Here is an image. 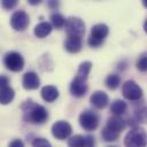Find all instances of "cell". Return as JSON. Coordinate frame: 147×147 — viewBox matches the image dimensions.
Masks as SVG:
<instances>
[{"instance_id":"cell-9","label":"cell","mask_w":147,"mask_h":147,"mask_svg":"<svg viewBox=\"0 0 147 147\" xmlns=\"http://www.w3.org/2000/svg\"><path fill=\"white\" fill-rule=\"evenodd\" d=\"M71 131H72L71 125L65 121H57L52 126V134L59 140H64L69 138Z\"/></svg>"},{"instance_id":"cell-16","label":"cell","mask_w":147,"mask_h":147,"mask_svg":"<svg viewBox=\"0 0 147 147\" xmlns=\"http://www.w3.org/2000/svg\"><path fill=\"white\" fill-rule=\"evenodd\" d=\"M64 48L69 53H77L82 49V38L78 37H68L64 42Z\"/></svg>"},{"instance_id":"cell-19","label":"cell","mask_w":147,"mask_h":147,"mask_svg":"<svg viewBox=\"0 0 147 147\" xmlns=\"http://www.w3.org/2000/svg\"><path fill=\"white\" fill-rule=\"evenodd\" d=\"M91 68H92V63L90 61L82 62L79 64V68H78V71H77V77L83 78V79L86 80L87 77H88V74L91 71Z\"/></svg>"},{"instance_id":"cell-15","label":"cell","mask_w":147,"mask_h":147,"mask_svg":"<svg viewBox=\"0 0 147 147\" xmlns=\"http://www.w3.org/2000/svg\"><path fill=\"white\" fill-rule=\"evenodd\" d=\"M41 98L46 102H53L59 98V90L53 85H46L41 88Z\"/></svg>"},{"instance_id":"cell-33","label":"cell","mask_w":147,"mask_h":147,"mask_svg":"<svg viewBox=\"0 0 147 147\" xmlns=\"http://www.w3.org/2000/svg\"><path fill=\"white\" fill-rule=\"evenodd\" d=\"M142 5H144V6L147 8V0H144V1H142Z\"/></svg>"},{"instance_id":"cell-20","label":"cell","mask_w":147,"mask_h":147,"mask_svg":"<svg viewBox=\"0 0 147 147\" xmlns=\"http://www.w3.org/2000/svg\"><path fill=\"white\" fill-rule=\"evenodd\" d=\"M106 86L108 87V88H110V90H115V88H117L118 86H119V84H121V78H119V76L118 75H115V74H111V75H109L107 78H106Z\"/></svg>"},{"instance_id":"cell-22","label":"cell","mask_w":147,"mask_h":147,"mask_svg":"<svg viewBox=\"0 0 147 147\" xmlns=\"http://www.w3.org/2000/svg\"><path fill=\"white\" fill-rule=\"evenodd\" d=\"M65 21L67 20H64V17L59 13H54V14L51 15V23L56 29H60V28L64 26L65 25Z\"/></svg>"},{"instance_id":"cell-32","label":"cell","mask_w":147,"mask_h":147,"mask_svg":"<svg viewBox=\"0 0 147 147\" xmlns=\"http://www.w3.org/2000/svg\"><path fill=\"white\" fill-rule=\"evenodd\" d=\"M144 30H145V32L147 33V20H146L145 23H144Z\"/></svg>"},{"instance_id":"cell-25","label":"cell","mask_w":147,"mask_h":147,"mask_svg":"<svg viewBox=\"0 0 147 147\" xmlns=\"http://www.w3.org/2000/svg\"><path fill=\"white\" fill-rule=\"evenodd\" d=\"M32 147H52V145L45 138H36L32 141Z\"/></svg>"},{"instance_id":"cell-2","label":"cell","mask_w":147,"mask_h":147,"mask_svg":"<svg viewBox=\"0 0 147 147\" xmlns=\"http://www.w3.org/2000/svg\"><path fill=\"white\" fill-rule=\"evenodd\" d=\"M125 147H146L147 134L141 127H133L124 138Z\"/></svg>"},{"instance_id":"cell-17","label":"cell","mask_w":147,"mask_h":147,"mask_svg":"<svg viewBox=\"0 0 147 147\" xmlns=\"http://www.w3.org/2000/svg\"><path fill=\"white\" fill-rule=\"evenodd\" d=\"M52 32V24L48 22H40L34 28V34L38 38H45Z\"/></svg>"},{"instance_id":"cell-30","label":"cell","mask_w":147,"mask_h":147,"mask_svg":"<svg viewBox=\"0 0 147 147\" xmlns=\"http://www.w3.org/2000/svg\"><path fill=\"white\" fill-rule=\"evenodd\" d=\"M29 3L30 5H38V3H40V1H38V0H29Z\"/></svg>"},{"instance_id":"cell-8","label":"cell","mask_w":147,"mask_h":147,"mask_svg":"<svg viewBox=\"0 0 147 147\" xmlns=\"http://www.w3.org/2000/svg\"><path fill=\"white\" fill-rule=\"evenodd\" d=\"M29 23H30V17L24 10H17L10 17V25L16 31L25 30Z\"/></svg>"},{"instance_id":"cell-18","label":"cell","mask_w":147,"mask_h":147,"mask_svg":"<svg viewBox=\"0 0 147 147\" xmlns=\"http://www.w3.org/2000/svg\"><path fill=\"white\" fill-rule=\"evenodd\" d=\"M126 108H127L126 103L123 100H119V99L118 100H115L111 103V106H110V110H111V113L115 116H119V115L124 114L125 110H126Z\"/></svg>"},{"instance_id":"cell-21","label":"cell","mask_w":147,"mask_h":147,"mask_svg":"<svg viewBox=\"0 0 147 147\" xmlns=\"http://www.w3.org/2000/svg\"><path fill=\"white\" fill-rule=\"evenodd\" d=\"M68 147H85V137L80 134L72 136L68 140Z\"/></svg>"},{"instance_id":"cell-28","label":"cell","mask_w":147,"mask_h":147,"mask_svg":"<svg viewBox=\"0 0 147 147\" xmlns=\"http://www.w3.org/2000/svg\"><path fill=\"white\" fill-rule=\"evenodd\" d=\"M94 146H95L94 138L92 136H86L85 137V147H94Z\"/></svg>"},{"instance_id":"cell-31","label":"cell","mask_w":147,"mask_h":147,"mask_svg":"<svg viewBox=\"0 0 147 147\" xmlns=\"http://www.w3.org/2000/svg\"><path fill=\"white\" fill-rule=\"evenodd\" d=\"M49 6H51V7H57L59 3H57V2H53V1H51V2H49Z\"/></svg>"},{"instance_id":"cell-24","label":"cell","mask_w":147,"mask_h":147,"mask_svg":"<svg viewBox=\"0 0 147 147\" xmlns=\"http://www.w3.org/2000/svg\"><path fill=\"white\" fill-rule=\"evenodd\" d=\"M136 121L138 123H146L147 122V107H144L136 113Z\"/></svg>"},{"instance_id":"cell-27","label":"cell","mask_w":147,"mask_h":147,"mask_svg":"<svg viewBox=\"0 0 147 147\" xmlns=\"http://www.w3.org/2000/svg\"><path fill=\"white\" fill-rule=\"evenodd\" d=\"M1 5H2L3 8L10 9V8H13V7H15L17 5V1L16 0H2Z\"/></svg>"},{"instance_id":"cell-13","label":"cell","mask_w":147,"mask_h":147,"mask_svg":"<svg viewBox=\"0 0 147 147\" xmlns=\"http://www.w3.org/2000/svg\"><path fill=\"white\" fill-rule=\"evenodd\" d=\"M90 101H91V103H92L93 107H95L98 109H102V108H105L108 105L109 99H108V95L105 92H102V91H95L91 95Z\"/></svg>"},{"instance_id":"cell-3","label":"cell","mask_w":147,"mask_h":147,"mask_svg":"<svg viewBox=\"0 0 147 147\" xmlns=\"http://www.w3.org/2000/svg\"><path fill=\"white\" fill-rule=\"evenodd\" d=\"M108 32H109V29L106 24H102V23H99V24H95L92 30H91V34L88 37V45L91 47H99L106 39V37L108 36Z\"/></svg>"},{"instance_id":"cell-26","label":"cell","mask_w":147,"mask_h":147,"mask_svg":"<svg viewBox=\"0 0 147 147\" xmlns=\"http://www.w3.org/2000/svg\"><path fill=\"white\" fill-rule=\"evenodd\" d=\"M137 69L142 72L147 71V56H141L137 61Z\"/></svg>"},{"instance_id":"cell-10","label":"cell","mask_w":147,"mask_h":147,"mask_svg":"<svg viewBox=\"0 0 147 147\" xmlns=\"http://www.w3.org/2000/svg\"><path fill=\"white\" fill-rule=\"evenodd\" d=\"M86 92H87V84H86V80L76 76V77L72 79L71 84H70V93H71L74 96L80 98V96L85 95Z\"/></svg>"},{"instance_id":"cell-1","label":"cell","mask_w":147,"mask_h":147,"mask_svg":"<svg viewBox=\"0 0 147 147\" xmlns=\"http://www.w3.org/2000/svg\"><path fill=\"white\" fill-rule=\"evenodd\" d=\"M28 108L23 107L24 119L32 124H42L48 118V111L45 107L36 103H28Z\"/></svg>"},{"instance_id":"cell-4","label":"cell","mask_w":147,"mask_h":147,"mask_svg":"<svg viewBox=\"0 0 147 147\" xmlns=\"http://www.w3.org/2000/svg\"><path fill=\"white\" fill-rule=\"evenodd\" d=\"M65 32L68 37L82 38L85 33V24L78 17H69L65 21Z\"/></svg>"},{"instance_id":"cell-14","label":"cell","mask_w":147,"mask_h":147,"mask_svg":"<svg viewBox=\"0 0 147 147\" xmlns=\"http://www.w3.org/2000/svg\"><path fill=\"white\" fill-rule=\"evenodd\" d=\"M125 126H126L125 121L119 116H115L114 115V116L109 117L108 121H107V127H109L110 130H113V131H115L117 133L122 132L125 129Z\"/></svg>"},{"instance_id":"cell-11","label":"cell","mask_w":147,"mask_h":147,"mask_svg":"<svg viewBox=\"0 0 147 147\" xmlns=\"http://www.w3.org/2000/svg\"><path fill=\"white\" fill-rule=\"evenodd\" d=\"M15 96L14 90L8 85V78L6 76H1V105H8L13 101Z\"/></svg>"},{"instance_id":"cell-34","label":"cell","mask_w":147,"mask_h":147,"mask_svg":"<svg viewBox=\"0 0 147 147\" xmlns=\"http://www.w3.org/2000/svg\"><path fill=\"white\" fill-rule=\"evenodd\" d=\"M108 147H117V146H108Z\"/></svg>"},{"instance_id":"cell-29","label":"cell","mask_w":147,"mask_h":147,"mask_svg":"<svg viewBox=\"0 0 147 147\" xmlns=\"http://www.w3.org/2000/svg\"><path fill=\"white\" fill-rule=\"evenodd\" d=\"M9 147H24V144L20 139H15L9 144Z\"/></svg>"},{"instance_id":"cell-5","label":"cell","mask_w":147,"mask_h":147,"mask_svg":"<svg viewBox=\"0 0 147 147\" xmlns=\"http://www.w3.org/2000/svg\"><path fill=\"white\" fill-rule=\"evenodd\" d=\"M3 64L10 71H21L24 67V60L17 52H8L3 56Z\"/></svg>"},{"instance_id":"cell-6","label":"cell","mask_w":147,"mask_h":147,"mask_svg":"<svg viewBox=\"0 0 147 147\" xmlns=\"http://www.w3.org/2000/svg\"><path fill=\"white\" fill-rule=\"evenodd\" d=\"M79 124L86 131H94L99 125V116L92 110H85L79 115Z\"/></svg>"},{"instance_id":"cell-12","label":"cell","mask_w":147,"mask_h":147,"mask_svg":"<svg viewBox=\"0 0 147 147\" xmlns=\"http://www.w3.org/2000/svg\"><path fill=\"white\" fill-rule=\"evenodd\" d=\"M22 84H23V87L25 90H36L40 85V79H39V77H38V75L36 72L28 71L23 76Z\"/></svg>"},{"instance_id":"cell-23","label":"cell","mask_w":147,"mask_h":147,"mask_svg":"<svg viewBox=\"0 0 147 147\" xmlns=\"http://www.w3.org/2000/svg\"><path fill=\"white\" fill-rule=\"evenodd\" d=\"M101 136H102L105 141H115L116 139H118L119 133H117V132H115V131H113V130H110L109 127L106 126V127H103V130L101 132Z\"/></svg>"},{"instance_id":"cell-7","label":"cell","mask_w":147,"mask_h":147,"mask_svg":"<svg viewBox=\"0 0 147 147\" xmlns=\"http://www.w3.org/2000/svg\"><path fill=\"white\" fill-rule=\"evenodd\" d=\"M122 93L125 99L131 101H137L142 96V90L134 80L125 82L122 86Z\"/></svg>"}]
</instances>
